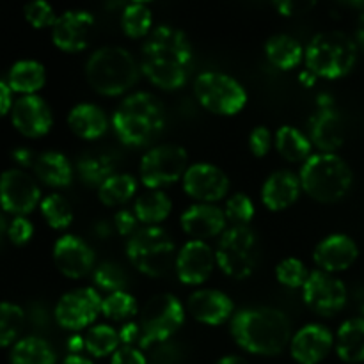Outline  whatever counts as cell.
Instances as JSON below:
<instances>
[{
	"label": "cell",
	"mask_w": 364,
	"mask_h": 364,
	"mask_svg": "<svg viewBox=\"0 0 364 364\" xmlns=\"http://www.w3.org/2000/svg\"><path fill=\"white\" fill-rule=\"evenodd\" d=\"M110 364H148V355L139 347H127L121 345L112 355H110Z\"/></svg>",
	"instance_id": "f907efd6"
},
{
	"label": "cell",
	"mask_w": 364,
	"mask_h": 364,
	"mask_svg": "<svg viewBox=\"0 0 364 364\" xmlns=\"http://www.w3.org/2000/svg\"><path fill=\"white\" fill-rule=\"evenodd\" d=\"M96 20L89 11H66L52 27V41L60 52L80 53L91 43Z\"/></svg>",
	"instance_id": "d6986e66"
},
{
	"label": "cell",
	"mask_w": 364,
	"mask_h": 364,
	"mask_svg": "<svg viewBox=\"0 0 364 364\" xmlns=\"http://www.w3.org/2000/svg\"><path fill=\"white\" fill-rule=\"evenodd\" d=\"M185 308L192 318L208 327L224 326L235 315V302L217 288H198L188 295Z\"/></svg>",
	"instance_id": "ffe728a7"
},
{
	"label": "cell",
	"mask_w": 364,
	"mask_h": 364,
	"mask_svg": "<svg viewBox=\"0 0 364 364\" xmlns=\"http://www.w3.org/2000/svg\"><path fill=\"white\" fill-rule=\"evenodd\" d=\"M228 219L224 208L210 203H196L191 205L180 217L181 231L187 235L191 240H212L219 238L226 228Z\"/></svg>",
	"instance_id": "cb8c5ba5"
},
{
	"label": "cell",
	"mask_w": 364,
	"mask_h": 364,
	"mask_svg": "<svg viewBox=\"0 0 364 364\" xmlns=\"http://www.w3.org/2000/svg\"><path fill=\"white\" fill-rule=\"evenodd\" d=\"M183 192L196 203L217 205L230 194V176L219 166L210 162L191 164L181 180Z\"/></svg>",
	"instance_id": "9a60e30c"
},
{
	"label": "cell",
	"mask_w": 364,
	"mask_h": 364,
	"mask_svg": "<svg viewBox=\"0 0 364 364\" xmlns=\"http://www.w3.org/2000/svg\"><path fill=\"white\" fill-rule=\"evenodd\" d=\"M96 191H98V199L103 206L117 208V206L127 205L137 196L139 181L137 178L128 173H114Z\"/></svg>",
	"instance_id": "836d02e7"
},
{
	"label": "cell",
	"mask_w": 364,
	"mask_h": 364,
	"mask_svg": "<svg viewBox=\"0 0 364 364\" xmlns=\"http://www.w3.org/2000/svg\"><path fill=\"white\" fill-rule=\"evenodd\" d=\"M63 364H95V363L82 354H70L66 359H64Z\"/></svg>",
	"instance_id": "6f0895ef"
},
{
	"label": "cell",
	"mask_w": 364,
	"mask_h": 364,
	"mask_svg": "<svg viewBox=\"0 0 364 364\" xmlns=\"http://www.w3.org/2000/svg\"><path fill=\"white\" fill-rule=\"evenodd\" d=\"M92 287L96 290L114 294V291L127 290L128 287V274L124 272L123 267L116 262H102L95 267L91 274Z\"/></svg>",
	"instance_id": "ab89813d"
},
{
	"label": "cell",
	"mask_w": 364,
	"mask_h": 364,
	"mask_svg": "<svg viewBox=\"0 0 364 364\" xmlns=\"http://www.w3.org/2000/svg\"><path fill=\"white\" fill-rule=\"evenodd\" d=\"M149 350H151V354L148 358V364H183L185 361L181 348L173 341L160 343Z\"/></svg>",
	"instance_id": "bcb514c9"
},
{
	"label": "cell",
	"mask_w": 364,
	"mask_h": 364,
	"mask_svg": "<svg viewBox=\"0 0 364 364\" xmlns=\"http://www.w3.org/2000/svg\"><path fill=\"white\" fill-rule=\"evenodd\" d=\"M53 263L68 279H84L96 267L95 249L78 235L66 233L53 244Z\"/></svg>",
	"instance_id": "ac0fdd59"
},
{
	"label": "cell",
	"mask_w": 364,
	"mask_h": 364,
	"mask_svg": "<svg viewBox=\"0 0 364 364\" xmlns=\"http://www.w3.org/2000/svg\"><path fill=\"white\" fill-rule=\"evenodd\" d=\"M299 178L302 192L322 205L341 201L354 185L350 166L338 153H313L302 164Z\"/></svg>",
	"instance_id": "5b68a950"
},
{
	"label": "cell",
	"mask_w": 364,
	"mask_h": 364,
	"mask_svg": "<svg viewBox=\"0 0 364 364\" xmlns=\"http://www.w3.org/2000/svg\"><path fill=\"white\" fill-rule=\"evenodd\" d=\"M166 109L155 95L137 91L127 95L110 117L117 141L128 148H146L166 128Z\"/></svg>",
	"instance_id": "3957f363"
},
{
	"label": "cell",
	"mask_w": 364,
	"mask_h": 364,
	"mask_svg": "<svg viewBox=\"0 0 364 364\" xmlns=\"http://www.w3.org/2000/svg\"><path fill=\"white\" fill-rule=\"evenodd\" d=\"M13 91L7 85V82L0 80V117L6 116L13 109Z\"/></svg>",
	"instance_id": "f5cc1de1"
},
{
	"label": "cell",
	"mask_w": 364,
	"mask_h": 364,
	"mask_svg": "<svg viewBox=\"0 0 364 364\" xmlns=\"http://www.w3.org/2000/svg\"><path fill=\"white\" fill-rule=\"evenodd\" d=\"M304 304L320 316H334L347 306L348 291L343 281L336 274L311 270L308 281L302 287Z\"/></svg>",
	"instance_id": "4fadbf2b"
},
{
	"label": "cell",
	"mask_w": 364,
	"mask_h": 364,
	"mask_svg": "<svg viewBox=\"0 0 364 364\" xmlns=\"http://www.w3.org/2000/svg\"><path fill=\"white\" fill-rule=\"evenodd\" d=\"M173 201L164 191H148L139 194L134 203V213L144 226H160L169 219Z\"/></svg>",
	"instance_id": "1f68e13d"
},
{
	"label": "cell",
	"mask_w": 364,
	"mask_h": 364,
	"mask_svg": "<svg viewBox=\"0 0 364 364\" xmlns=\"http://www.w3.org/2000/svg\"><path fill=\"white\" fill-rule=\"evenodd\" d=\"M274 148L288 164H304L313 155V144L308 134L291 124H283L274 134Z\"/></svg>",
	"instance_id": "f546056e"
},
{
	"label": "cell",
	"mask_w": 364,
	"mask_h": 364,
	"mask_svg": "<svg viewBox=\"0 0 364 364\" xmlns=\"http://www.w3.org/2000/svg\"><path fill=\"white\" fill-rule=\"evenodd\" d=\"M141 77V64L127 48L102 46L85 63V80L100 96L116 98L135 87Z\"/></svg>",
	"instance_id": "277c9868"
},
{
	"label": "cell",
	"mask_w": 364,
	"mask_h": 364,
	"mask_svg": "<svg viewBox=\"0 0 364 364\" xmlns=\"http://www.w3.org/2000/svg\"><path fill=\"white\" fill-rule=\"evenodd\" d=\"M338 358L347 364L364 363V316L345 320L334 336Z\"/></svg>",
	"instance_id": "83f0119b"
},
{
	"label": "cell",
	"mask_w": 364,
	"mask_h": 364,
	"mask_svg": "<svg viewBox=\"0 0 364 364\" xmlns=\"http://www.w3.org/2000/svg\"><path fill=\"white\" fill-rule=\"evenodd\" d=\"M224 213L231 226H251L252 219L256 217V205L247 194L238 192L226 199Z\"/></svg>",
	"instance_id": "7bdbcfd3"
},
{
	"label": "cell",
	"mask_w": 364,
	"mask_h": 364,
	"mask_svg": "<svg viewBox=\"0 0 364 364\" xmlns=\"http://www.w3.org/2000/svg\"><path fill=\"white\" fill-rule=\"evenodd\" d=\"M308 137L318 153H336L345 142V123L329 95H322L308 121Z\"/></svg>",
	"instance_id": "2e32d148"
},
{
	"label": "cell",
	"mask_w": 364,
	"mask_h": 364,
	"mask_svg": "<svg viewBox=\"0 0 364 364\" xmlns=\"http://www.w3.org/2000/svg\"><path fill=\"white\" fill-rule=\"evenodd\" d=\"M343 2L347 4H352V6H363L364 0H343Z\"/></svg>",
	"instance_id": "be15d7a7"
},
{
	"label": "cell",
	"mask_w": 364,
	"mask_h": 364,
	"mask_svg": "<svg viewBox=\"0 0 364 364\" xmlns=\"http://www.w3.org/2000/svg\"><path fill=\"white\" fill-rule=\"evenodd\" d=\"M34 173L46 187L66 188L73 183L75 167L64 153L45 151L36 156Z\"/></svg>",
	"instance_id": "4316f807"
},
{
	"label": "cell",
	"mask_w": 364,
	"mask_h": 364,
	"mask_svg": "<svg viewBox=\"0 0 364 364\" xmlns=\"http://www.w3.org/2000/svg\"><path fill=\"white\" fill-rule=\"evenodd\" d=\"M13 160L18 164L20 167H34V155H32V151L28 148H16L13 151Z\"/></svg>",
	"instance_id": "db71d44e"
},
{
	"label": "cell",
	"mask_w": 364,
	"mask_h": 364,
	"mask_svg": "<svg viewBox=\"0 0 364 364\" xmlns=\"http://www.w3.org/2000/svg\"><path fill=\"white\" fill-rule=\"evenodd\" d=\"M302 185L297 173L290 169H279L269 174L262 185L259 198L263 206L270 212H284L301 199Z\"/></svg>",
	"instance_id": "d4e9b609"
},
{
	"label": "cell",
	"mask_w": 364,
	"mask_h": 364,
	"mask_svg": "<svg viewBox=\"0 0 364 364\" xmlns=\"http://www.w3.org/2000/svg\"><path fill=\"white\" fill-rule=\"evenodd\" d=\"M25 20L32 25L34 28H46L53 27L57 20V14L50 2L46 0H31L23 9Z\"/></svg>",
	"instance_id": "ee69618b"
},
{
	"label": "cell",
	"mask_w": 364,
	"mask_h": 364,
	"mask_svg": "<svg viewBox=\"0 0 364 364\" xmlns=\"http://www.w3.org/2000/svg\"><path fill=\"white\" fill-rule=\"evenodd\" d=\"M119 338L121 345H127V347H139L141 343V327H139V322H127L121 326L119 329Z\"/></svg>",
	"instance_id": "816d5d0a"
},
{
	"label": "cell",
	"mask_w": 364,
	"mask_h": 364,
	"mask_svg": "<svg viewBox=\"0 0 364 364\" xmlns=\"http://www.w3.org/2000/svg\"><path fill=\"white\" fill-rule=\"evenodd\" d=\"M358 60V43L345 32L327 31L316 34L304 52L306 70L316 78L338 80L354 70Z\"/></svg>",
	"instance_id": "8992f818"
},
{
	"label": "cell",
	"mask_w": 364,
	"mask_h": 364,
	"mask_svg": "<svg viewBox=\"0 0 364 364\" xmlns=\"http://www.w3.org/2000/svg\"><path fill=\"white\" fill-rule=\"evenodd\" d=\"M85 352L91 358L103 359L112 355L121 347L119 329L110 323H95L84 334Z\"/></svg>",
	"instance_id": "d590c367"
},
{
	"label": "cell",
	"mask_w": 364,
	"mask_h": 364,
	"mask_svg": "<svg viewBox=\"0 0 364 364\" xmlns=\"http://www.w3.org/2000/svg\"><path fill=\"white\" fill-rule=\"evenodd\" d=\"M194 95L199 105L210 114L233 117L249 102L247 89L235 77L220 71H203L194 80Z\"/></svg>",
	"instance_id": "30bf717a"
},
{
	"label": "cell",
	"mask_w": 364,
	"mask_h": 364,
	"mask_svg": "<svg viewBox=\"0 0 364 364\" xmlns=\"http://www.w3.org/2000/svg\"><path fill=\"white\" fill-rule=\"evenodd\" d=\"M188 166V153L183 146L159 144L142 155L139 178L148 191H164L183 180Z\"/></svg>",
	"instance_id": "8fae6325"
},
{
	"label": "cell",
	"mask_w": 364,
	"mask_h": 364,
	"mask_svg": "<svg viewBox=\"0 0 364 364\" xmlns=\"http://www.w3.org/2000/svg\"><path fill=\"white\" fill-rule=\"evenodd\" d=\"M217 267L215 249L208 242L188 240L178 249L174 272L185 287H201L212 277Z\"/></svg>",
	"instance_id": "e0dca14e"
},
{
	"label": "cell",
	"mask_w": 364,
	"mask_h": 364,
	"mask_svg": "<svg viewBox=\"0 0 364 364\" xmlns=\"http://www.w3.org/2000/svg\"><path fill=\"white\" fill-rule=\"evenodd\" d=\"M272 4L277 13L294 18L309 13L316 6V0H272Z\"/></svg>",
	"instance_id": "681fc988"
},
{
	"label": "cell",
	"mask_w": 364,
	"mask_h": 364,
	"mask_svg": "<svg viewBox=\"0 0 364 364\" xmlns=\"http://www.w3.org/2000/svg\"><path fill=\"white\" fill-rule=\"evenodd\" d=\"M25 323V311L13 302H0V347L16 343Z\"/></svg>",
	"instance_id": "60d3db41"
},
{
	"label": "cell",
	"mask_w": 364,
	"mask_h": 364,
	"mask_svg": "<svg viewBox=\"0 0 364 364\" xmlns=\"http://www.w3.org/2000/svg\"><path fill=\"white\" fill-rule=\"evenodd\" d=\"M359 258V247L352 237L333 233L315 245L313 262L316 269L329 274H340L350 269Z\"/></svg>",
	"instance_id": "603a6c76"
},
{
	"label": "cell",
	"mask_w": 364,
	"mask_h": 364,
	"mask_svg": "<svg viewBox=\"0 0 364 364\" xmlns=\"http://www.w3.org/2000/svg\"><path fill=\"white\" fill-rule=\"evenodd\" d=\"M299 80H301V84H304L306 87H313V85H315V82L318 80V78H316L315 75L311 73V71L302 70L301 73H299Z\"/></svg>",
	"instance_id": "9f6ffc18"
},
{
	"label": "cell",
	"mask_w": 364,
	"mask_h": 364,
	"mask_svg": "<svg viewBox=\"0 0 364 364\" xmlns=\"http://www.w3.org/2000/svg\"><path fill=\"white\" fill-rule=\"evenodd\" d=\"M230 333L242 350L262 358L279 355L294 336L287 313L272 306H251L235 311Z\"/></svg>",
	"instance_id": "7a4b0ae2"
},
{
	"label": "cell",
	"mask_w": 364,
	"mask_h": 364,
	"mask_svg": "<svg viewBox=\"0 0 364 364\" xmlns=\"http://www.w3.org/2000/svg\"><path fill=\"white\" fill-rule=\"evenodd\" d=\"M7 226H9V224L6 223L4 215H2V213H0V242H2L4 235H7Z\"/></svg>",
	"instance_id": "6125c7cd"
},
{
	"label": "cell",
	"mask_w": 364,
	"mask_h": 364,
	"mask_svg": "<svg viewBox=\"0 0 364 364\" xmlns=\"http://www.w3.org/2000/svg\"><path fill=\"white\" fill-rule=\"evenodd\" d=\"M355 43L364 48V14H361L355 25Z\"/></svg>",
	"instance_id": "680465c9"
},
{
	"label": "cell",
	"mask_w": 364,
	"mask_h": 364,
	"mask_svg": "<svg viewBox=\"0 0 364 364\" xmlns=\"http://www.w3.org/2000/svg\"><path fill=\"white\" fill-rule=\"evenodd\" d=\"M215 364H247L242 358L238 355H226V358H220Z\"/></svg>",
	"instance_id": "94428289"
},
{
	"label": "cell",
	"mask_w": 364,
	"mask_h": 364,
	"mask_svg": "<svg viewBox=\"0 0 364 364\" xmlns=\"http://www.w3.org/2000/svg\"><path fill=\"white\" fill-rule=\"evenodd\" d=\"M139 219L135 217L134 210H128V208H121L114 213L112 217V226L116 230V233L123 238H130L132 235L137 233L141 228H139Z\"/></svg>",
	"instance_id": "c3c4849f"
},
{
	"label": "cell",
	"mask_w": 364,
	"mask_h": 364,
	"mask_svg": "<svg viewBox=\"0 0 364 364\" xmlns=\"http://www.w3.org/2000/svg\"><path fill=\"white\" fill-rule=\"evenodd\" d=\"M39 210H41V215L45 219V223L52 230L64 231L73 224V206L59 192H53V194H48L46 198H43Z\"/></svg>",
	"instance_id": "f35d334b"
},
{
	"label": "cell",
	"mask_w": 364,
	"mask_h": 364,
	"mask_svg": "<svg viewBox=\"0 0 364 364\" xmlns=\"http://www.w3.org/2000/svg\"><path fill=\"white\" fill-rule=\"evenodd\" d=\"M41 205L38 181L23 169H9L0 174V206L14 217L34 212Z\"/></svg>",
	"instance_id": "5bb4252c"
},
{
	"label": "cell",
	"mask_w": 364,
	"mask_h": 364,
	"mask_svg": "<svg viewBox=\"0 0 364 364\" xmlns=\"http://www.w3.org/2000/svg\"><path fill=\"white\" fill-rule=\"evenodd\" d=\"M139 302L130 291L121 290L107 294L102 301V315L116 323L132 322L139 315Z\"/></svg>",
	"instance_id": "74e56055"
},
{
	"label": "cell",
	"mask_w": 364,
	"mask_h": 364,
	"mask_svg": "<svg viewBox=\"0 0 364 364\" xmlns=\"http://www.w3.org/2000/svg\"><path fill=\"white\" fill-rule=\"evenodd\" d=\"M127 258L135 270L148 277H162L174 269L176 245L162 226H144L127 240Z\"/></svg>",
	"instance_id": "52a82bcc"
},
{
	"label": "cell",
	"mask_w": 364,
	"mask_h": 364,
	"mask_svg": "<svg viewBox=\"0 0 364 364\" xmlns=\"http://www.w3.org/2000/svg\"><path fill=\"white\" fill-rule=\"evenodd\" d=\"M187 308L173 294L153 295L139 313L141 343L139 348L149 350L160 343L173 340L174 334L183 327Z\"/></svg>",
	"instance_id": "ba28073f"
},
{
	"label": "cell",
	"mask_w": 364,
	"mask_h": 364,
	"mask_svg": "<svg viewBox=\"0 0 364 364\" xmlns=\"http://www.w3.org/2000/svg\"><path fill=\"white\" fill-rule=\"evenodd\" d=\"M68 350H70V354H82L85 350L84 334L73 333V336L68 338Z\"/></svg>",
	"instance_id": "11a10c76"
},
{
	"label": "cell",
	"mask_w": 364,
	"mask_h": 364,
	"mask_svg": "<svg viewBox=\"0 0 364 364\" xmlns=\"http://www.w3.org/2000/svg\"><path fill=\"white\" fill-rule=\"evenodd\" d=\"M46 84V70L41 63L32 59L18 60L11 66L7 75V85L13 92H20L21 96L36 95Z\"/></svg>",
	"instance_id": "4dcf8cb0"
},
{
	"label": "cell",
	"mask_w": 364,
	"mask_h": 364,
	"mask_svg": "<svg viewBox=\"0 0 364 364\" xmlns=\"http://www.w3.org/2000/svg\"><path fill=\"white\" fill-rule=\"evenodd\" d=\"M68 127L82 141H98L112 128L110 117L96 103H77L68 114Z\"/></svg>",
	"instance_id": "484cf974"
},
{
	"label": "cell",
	"mask_w": 364,
	"mask_h": 364,
	"mask_svg": "<svg viewBox=\"0 0 364 364\" xmlns=\"http://www.w3.org/2000/svg\"><path fill=\"white\" fill-rule=\"evenodd\" d=\"M34 237V224L25 215L14 217L7 226V238L14 245H25Z\"/></svg>",
	"instance_id": "7dc6e473"
},
{
	"label": "cell",
	"mask_w": 364,
	"mask_h": 364,
	"mask_svg": "<svg viewBox=\"0 0 364 364\" xmlns=\"http://www.w3.org/2000/svg\"><path fill=\"white\" fill-rule=\"evenodd\" d=\"M117 162L109 153H84L77 160L75 173L87 187L98 188L107 178L116 173Z\"/></svg>",
	"instance_id": "d6a6232c"
},
{
	"label": "cell",
	"mask_w": 364,
	"mask_h": 364,
	"mask_svg": "<svg viewBox=\"0 0 364 364\" xmlns=\"http://www.w3.org/2000/svg\"><path fill=\"white\" fill-rule=\"evenodd\" d=\"M9 359L11 364H55L57 354L43 338L27 336L13 345Z\"/></svg>",
	"instance_id": "e575fe53"
},
{
	"label": "cell",
	"mask_w": 364,
	"mask_h": 364,
	"mask_svg": "<svg viewBox=\"0 0 364 364\" xmlns=\"http://www.w3.org/2000/svg\"><path fill=\"white\" fill-rule=\"evenodd\" d=\"M112 230H114L112 224H107V223H100V224H96V228H95L96 235H98V237H102V238H107V237H109V235L112 233Z\"/></svg>",
	"instance_id": "91938a15"
},
{
	"label": "cell",
	"mask_w": 364,
	"mask_h": 364,
	"mask_svg": "<svg viewBox=\"0 0 364 364\" xmlns=\"http://www.w3.org/2000/svg\"><path fill=\"white\" fill-rule=\"evenodd\" d=\"M274 146V135L267 127L259 124V127L252 128L249 134V151L256 156V159H265L270 153Z\"/></svg>",
	"instance_id": "f6af8a7d"
},
{
	"label": "cell",
	"mask_w": 364,
	"mask_h": 364,
	"mask_svg": "<svg viewBox=\"0 0 364 364\" xmlns=\"http://www.w3.org/2000/svg\"><path fill=\"white\" fill-rule=\"evenodd\" d=\"M259 252V238L251 226H231L217 240V269L231 279H247L258 267Z\"/></svg>",
	"instance_id": "9c48e42d"
},
{
	"label": "cell",
	"mask_w": 364,
	"mask_h": 364,
	"mask_svg": "<svg viewBox=\"0 0 364 364\" xmlns=\"http://www.w3.org/2000/svg\"><path fill=\"white\" fill-rule=\"evenodd\" d=\"M132 2H139V4H149V2H153V0H132Z\"/></svg>",
	"instance_id": "e7e4bbea"
},
{
	"label": "cell",
	"mask_w": 364,
	"mask_h": 364,
	"mask_svg": "<svg viewBox=\"0 0 364 364\" xmlns=\"http://www.w3.org/2000/svg\"><path fill=\"white\" fill-rule=\"evenodd\" d=\"M306 48L288 34H276L265 43V57L279 71H294L304 63Z\"/></svg>",
	"instance_id": "f1b7e54d"
},
{
	"label": "cell",
	"mask_w": 364,
	"mask_h": 364,
	"mask_svg": "<svg viewBox=\"0 0 364 364\" xmlns=\"http://www.w3.org/2000/svg\"><path fill=\"white\" fill-rule=\"evenodd\" d=\"M309 274H311V270L306 267V263L302 259L294 258V256L281 259L276 267V281L281 287L291 288V290H297V288L302 290Z\"/></svg>",
	"instance_id": "b9f144b4"
},
{
	"label": "cell",
	"mask_w": 364,
	"mask_h": 364,
	"mask_svg": "<svg viewBox=\"0 0 364 364\" xmlns=\"http://www.w3.org/2000/svg\"><path fill=\"white\" fill-rule=\"evenodd\" d=\"M103 297L95 287H80L66 291L55 304V322L70 333H82L95 326L102 315Z\"/></svg>",
	"instance_id": "7c38bea8"
},
{
	"label": "cell",
	"mask_w": 364,
	"mask_h": 364,
	"mask_svg": "<svg viewBox=\"0 0 364 364\" xmlns=\"http://www.w3.org/2000/svg\"><path fill=\"white\" fill-rule=\"evenodd\" d=\"M141 73L162 91H178L191 78L194 48L183 31L159 25L146 38L141 50Z\"/></svg>",
	"instance_id": "6da1fadb"
},
{
	"label": "cell",
	"mask_w": 364,
	"mask_h": 364,
	"mask_svg": "<svg viewBox=\"0 0 364 364\" xmlns=\"http://www.w3.org/2000/svg\"><path fill=\"white\" fill-rule=\"evenodd\" d=\"M288 348L297 364H320L334 348V334L323 323H306L291 336Z\"/></svg>",
	"instance_id": "7402d4cb"
},
{
	"label": "cell",
	"mask_w": 364,
	"mask_h": 364,
	"mask_svg": "<svg viewBox=\"0 0 364 364\" xmlns=\"http://www.w3.org/2000/svg\"><path fill=\"white\" fill-rule=\"evenodd\" d=\"M121 28L130 39L148 38L153 31V13L148 4H128L121 14Z\"/></svg>",
	"instance_id": "8d00e7d4"
},
{
	"label": "cell",
	"mask_w": 364,
	"mask_h": 364,
	"mask_svg": "<svg viewBox=\"0 0 364 364\" xmlns=\"http://www.w3.org/2000/svg\"><path fill=\"white\" fill-rule=\"evenodd\" d=\"M13 127L23 137H45L53 127V114L48 103L38 95L20 96L11 109Z\"/></svg>",
	"instance_id": "44dd1931"
}]
</instances>
